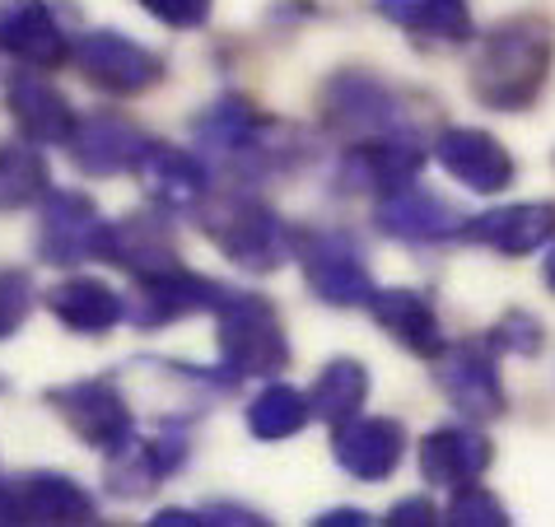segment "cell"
<instances>
[{"label": "cell", "mask_w": 555, "mask_h": 527, "mask_svg": "<svg viewBox=\"0 0 555 527\" xmlns=\"http://www.w3.org/2000/svg\"><path fill=\"white\" fill-rule=\"evenodd\" d=\"M555 66V24L546 14H514L481 34L467 70L472 99L490 113H528Z\"/></svg>", "instance_id": "6da1fadb"}, {"label": "cell", "mask_w": 555, "mask_h": 527, "mask_svg": "<svg viewBox=\"0 0 555 527\" xmlns=\"http://www.w3.org/2000/svg\"><path fill=\"white\" fill-rule=\"evenodd\" d=\"M206 239L234 261V267L267 275L281 271L295 257V229H289L271 206H261L253 196H220L206 206Z\"/></svg>", "instance_id": "7a4b0ae2"}, {"label": "cell", "mask_w": 555, "mask_h": 527, "mask_svg": "<svg viewBox=\"0 0 555 527\" xmlns=\"http://www.w3.org/2000/svg\"><path fill=\"white\" fill-rule=\"evenodd\" d=\"M220 322V360L234 378H271L289 364V336L267 294L229 290V299L215 308Z\"/></svg>", "instance_id": "3957f363"}, {"label": "cell", "mask_w": 555, "mask_h": 527, "mask_svg": "<svg viewBox=\"0 0 555 527\" xmlns=\"http://www.w3.org/2000/svg\"><path fill=\"white\" fill-rule=\"evenodd\" d=\"M196 145L206 154H215L220 164H229L234 173H261V168H275L285 159L281 150V127L271 117H261L248 99L229 94L220 103H210L202 117H196Z\"/></svg>", "instance_id": "277c9868"}, {"label": "cell", "mask_w": 555, "mask_h": 527, "mask_svg": "<svg viewBox=\"0 0 555 527\" xmlns=\"http://www.w3.org/2000/svg\"><path fill=\"white\" fill-rule=\"evenodd\" d=\"M295 261H299L308 290H313V299L332 308L374 304L378 285L364 267V253L341 229H304V234H295Z\"/></svg>", "instance_id": "5b68a950"}, {"label": "cell", "mask_w": 555, "mask_h": 527, "mask_svg": "<svg viewBox=\"0 0 555 527\" xmlns=\"http://www.w3.org/2000/svg\"><path fill=\"white\" fill-rule=\"evenodd\" d=\"M322 121H327V131L346 136V141L411 131L402 94L388 80H378L374 70H336L322 85Z\"/></svg>", "instance_id": "8992f818"}, {"label": "cell", "mask_w": 555, "mask_h": 527, "mask_svg": "<svg viewBox=\"0 0 555 527\" xmlns=\"http://www.w3.org/2000/svg\"><path fill=\"white\" fill-rule=\"evenodd\" d=\"M429 374H435L443 401L476 425L500 421L508 411V393H504L490 340H453V346H443L435 360H429Z\"/></svg>", "instance_id": "52a82bcc"}, {"label": "cell", "mask_w": 555, "mask_h": 527, "mask_svg": "<svg viewBox=\"0 0 555 527\" xmlns=\"http://www.w3.org/2000/svg\"><path fill=\"white\" fill-rule=\"evenodd\" d=\"M52 411L70 425V434L80 444H89L94 453H113V448L135 439V415L127 407V397L117 393V383L107 378H85V383H66L48 393Z\"/></svg>", "instance_id": "ba28073f"}, {"label": "cell", "mask_w": 555, "mask_h": 527, "mask_svg": "<svg viewBox=\"0 0 555 527\" xmlns=\"http://www.w3.org/2000/svg\"><path fill=\"white\" fill-rule=\"evenodd\" d=\"M429 154L435 150H425L415 141V131L369 136V141H354L346 150L341 168H336V182H341V192H354V196H388V192L411 188Z\"/></svg>", "instance_id": "9c48e42d"}, {"label": "cell", "mask_w": 555, "mask_h": 527, "mask_svg": "<svg viewBox=\"0 0 555 527\" xmlns=\"http://www.w3.org/2000/svg\"><path fill=\"white\" fill-rule=\"evenodd\" d=\"M224 281H210V275H196L188 267H173V271H159V275H145L135 281L131 299H127V318L135 322L141 332H159L168 322H182L192 313H215L224 299H229Z\"/></svg>", "instance_id": "30bf717a"}, {"label": "cell", "mask_w": 555, "mask_h": 527, "mask_svg": "<svg viewBox=\"0 0 555 527\" xmlns=\"http://www.w3.org/2000/svg\"><path fill=\"white\" fill-rule=\"evenodd\" d=\"M75 66L94 89L117 99H135L164 80V61L150 48H141V42H131L127 34H117V28L85 34L80 48H75Z\"/></svg>", "instance_id": "8fae6325"}, {"label": "cell", "mask_w": 555, "mask_h": 527, "mask_svg": "<svg viewBox=\"0 0 555 527\" xmlns=\"http://www.w3.org/2000/svg\"><path fill=\"white\" fill-rule=\"evenodd\" d=\"M107 220L85 192H48L38 220V257L52 267H80L89 257H103Z\"/></svg>", "instance_id": "7c38bea8"}, {"label": "cell", "mask_w": 555, "mask_h": 527, "mask_svg": "<svg viewBox=\"0 0 555 527\" xmlns=\"http://www.w3.org/2000/svg\"><path fill=\"white\" fill-rule=\"evenodd\" d=\"M10 514L28 527H80L94 523L99 504L80 480L61 472H24L10 480Z\"/></svg>", "instance_id": "4fadbf2b"}, {"label": "cell", "mask_w": 555, "mask_h": 527, "mask_svg": "<svg viewBox=\"0 0 555 527\" xmlns=\"http://www.w3.org/2000/svg\"><path fill=\"white\" fill-rule=\"evenodd\" d=\"M332 458L354 480H388L406 458V429L392 415H354L336 425Z\"/></svg>", "instance_id": "5bb4252c"}, {"label": "cell", "mask_w": 555, "mask_h": 527, "mask_svg": "<svg viewBox=\"0 0 555 527\" xmlns=\"http://www.w3.org/2000/svg\"><path fill=\"white\" fill-rule=\"evenodd\" d=\"M435 159L449 178H457L462 188L481 192V196H495L514 182V154L500 145V136H490L481 127H449L439 131L435 141Z\"/></svg>", "instance_id": "9a60e30c"}, {"label": "cell", "mask_w": 555, "mask_h": 527, "mask_svg": "<svg viewBox=\"0 0 555 527\" xmlns=\"http://www.w3.org/2000/svg\"><path fill=\"white\" fill-rule=\"evenodd\" d=\"M462 239L490 247L500 257H528L555 243V201H514L486 215H472Z\"/></svg>", "instance_id": "2e32d148"}, {"label": "cell", "mask_w": 555, "mask_h": 527, "mask_svg": "<svg viewBox=\"0 0 555 527\" xmlns=\"http://www.w3.org/2000/svg\"><path fill=\"white\" fill-rule=\"evenodd\" d=\"M131 173L141 178L145 196L164 210H192L210 196V168L196 159L192 150H178L164 141H145Z\"/></svg>", "instance_id": "e0dca14e"}, {"label": "cell", "mask_w": 555, "mask_h": 527, "mask_svg": "<svg viewBox=\"0 0 555 527\" xmlns=\"http://www.w3.org/2000/svg\"><path fill=\"white\" fill-rule=\"evenodd\" d=\"M378 229L388 239H402V243H443L467 229V215H462L449 196L439 192H425V188H402V192H388L378 196V210H374Z\"/></svg>", "instance_id": "ac0fdd59"}, {"label": "cell", "mask_w": 555, "mask_h": 527, "mask_svg": "<svg viewBox=\"0 0 555 527\" xmlns=\"http://www.w3.org/2000/svg\"><path fill=\"white\" fill-rule=\"evenodd\" d=\"M103 261L121 267L131 281H145V275H159V271L182 267L168 220H159V215H145V210L141 215H121V220H107Z\"/></svg>", "instance_id": "d6986e66"}, {"label": "cell", "mask_w": 555, "mask_h": 527, "mask_svg": "<svg viewBox=\"0 0 555 527\" xmlns=\"http://www.w3.org/2000/svg\"><path fill=\"white\" fill-rule=\"evenodd\" d=\"M66 150H70V164L80 168V173L113 178V173L135 168V159H141V150H145V136L121 113H89V117L75 121Z\"/></svg>", "instance_id": "ffe728a7"}, {"label": "cell", "mask_w": 555, "mask_h": 527, "mask_svg": "<svg viewBox=\"0 0 555 527\" xmlns=\"http://www.w3.org/2000/svg\"><path fill=\"white\" fill-rule=\"evenodd\" d=\"M0 52L34 70H52L70 56V42L48 0H0Z\"/></svg>", "instance_id": "44dd1931"}, {"label": "cell", "mask_w": 555, "mask_h": 527, "mask_svg": "<svg viewBox=\"0 0 555 527\" xmlns=\"http://www.w3.org/2000/svg\"><path fill=\"white\" fill-rule=\"evenodd\" d=\"M490 458H495V448L476 429V421L429 429L421 439V476L435 490H462V486H472V480H481Z\"/></svg>", "instance_id": "7402d4cb"}, {"label": "cell", "mask_w": 555, "mask_h": 527, "mask_svg": "<svg viewBox=\"0 0 555 527\" xmlns=\"http://www.w3.org/2000/svg\"><path fill=\"white\" fill-rule=\"evenodd\" d=\"M188 462V444L182 434H164V439H131L107 453V467H103V480H107V494L117 500H145V494L159 490V480L168 472H178Z\"/></svg>", "instance_id": "603a6c76"}, {"label": "cell", "mask_w": 555, "mask_h": 527, "mask_svg": "<svg viewBox=\"0 0 555 527\" xmlns=\"http://www.w3.org/2000/svg\"><path fill=\"white\" fill-rule=\"evenodd\" d=\"M5 107H10L14 127L24 131V141H34V145H66L75 131V107L66 103V94L34 70H20L10 80Z\"/></svg>", "instance_id": "cb8c5ba5"}, {"label": "cell", "mask_w": 555, "mask_h": 527, "mask_svg": "<svg viewBox=\"0 0 555 527\" xmlns=\"http://www.w3.org/2000/svg\"><path fill=\"white\" fill-rule=\"evenodd\" d=\"M369 313H374V322L397 340V346L421 355V360H435V355L449 346L435 304H429L421 290H378L374 304H369Z\"/></svg>", "instance_id": "d4e9b609"}, {"label": "cell", "mask_w": 555, "mask_h": 527, "mask_svg": "<svg viewBox=\"0 0 555 527\" xmlns=\"http://www.w3.org/2000/svg\"><path fill=\"white\" fill-rule=\"evenodd\" d=\"M48 308L61 327H70L75 336H107L127 318V304L121 294L103 281H89V275H75V281H61L48 290Z\"/></svg>", "instance_id": "484cf974"}, {"label": "cell", "mask_w": 555, "mask_h": 527, "mask_svg": "<svg viewBox=\"0 0 555 527\" xmlns=\"http://www.w3.org/2000/svg\"><path fill=\"white\" fill-rule=\"evenodd\" d=\"M374 10L397 28H411L435 42H472L476 24L467 0H374Z\"/></svg>", "instance_id": "4316f807"}, {"label": "cell", "mask_w": 555, "mask_h": 527, "mask_svg": "<svg viewBox=\"0 0 555 527\" xmlns=\"http://www.w3.org/2000/svg\"><path fill=\"white\" fill-rule=\"evenodd\" d=\"M369 401V369L350 355H336V360L322 364V374L308 387V407H313L318 421H327L332 429L354 421Z\"/></svg>", "instance_id": "83f0119b"}, {"label": "cell", "mask_w": 555, "mask_h": 527, "mask_svg": "<svg viewBox=\"0 0 555 527\" xmlns=\"http://www.w3.org/2000/svg\"><path fill=\"white\" fill-rule=\"evenodd\" d=\"M308 421H313L308 393H299V387H289V383H267L248 401V429H253V439H261V444L295 439Z\"/></svg>", "instance_id": "f1b7e54d"}, {"label": "cell", "mask_w": 555, "mask_h": 527, "mask_svg": "<svg viewBox=\"0 0 555 527\" xmlns=\"http://www.w3.org/2000/svg\"><path fill=\"white\" fill-rule=\"evenodd\" d=\"M48 159L28 145H0V210H24L38 196H48Z\"/></svg>", "instance_id": "f546056e"}, {"label": "cell", "mask_w": 555, "mask_h": 527, "mask_svg": "<svg viewBox=\"0 0 555 527\" xmlns=\"http://www.w3.org/2000/svg\"><path fill=\"white\" fill-rule=\"evenodd\" d=\"M486 340H490V350H500V355H522V360H532V355H542V346H546V327L532 313H522V308H508L495 327H490Z\"/></svg>", "instance_id": "4dcf8cb0"}, {"label": "cell", "mask_w": 555, "mask_h": 527, "mask_svg": "<svg viewBox=\"0 0 555 527\" xmlns=\"http://www.w3.org/2000/svg\"><path fill=\"white\" fill-rule=\"evenodd\" d=\"M443 523H453V527H508V514L495 494L472 480V486L453 490L449 509H443Z\"/></svg>", "instance_id": "1f68e13d"}, {"label": "cell", "mask_w": 555, "mask_h": 527, "mask_svg": "<svg viewBox=\"0 0 555 527\" xmlns=\"http://www.w3.org/2000/svg\"><path fill=\"white\" fill-rule=\"evenodd\" d=\"M28 313H34V275L20 267H0V340L20 332Z\"/></svg>", "instance_id": "d6a6232c"}, {"label": "cell", "mask_w": 555, "mask_h": 527, "mask_svg": "<svg viewBox=\"0 0 555 527\" xmlns=\"http://www.w3.org/2000/svg\"><path fill=\"white\" fill-rule=\"evenodd\" d=\"M135 5L164 28H202L210 20L215 0H135Z\"/></svg>", "instance_id": "836d02e7"}, {"label": "cell", "mask_w": 555, "mask_h": 527, "mask_svg": "<svg viewBox=\"0 0 555 527\" xmlns=\"http://www.w3.org/2000/svg\"><path fill=\"white\" fill-rule=\"evenodd\" d=\"M388 523L392 527H429V523H439V509L425 500V494H415V500H397L388 509Z\"/></svg>", "instance_id": "e575fe53"}, {"label": "cell", "mask_w": 555, "mask_h": 527, "mask_svg": "<svg viewBox=\"0 0 555 527\" xmlns=\"http://www.w3.org/2000/svg\"><path fill=\"white\" fill-rule=\"evenodd\" d=\"M202 514H206V523H234V527H243V523H267L261 514H253V509H238V504H206Z\"/></svg>", "instance_id": "d590c367"}, {"label": "cell", "mask_w": 555, "mask_h": 527, "mask_svg": "<svg viewBox=\"0 0 555 527\" xmlns=\"http://www.w3.org/2000/svg\"><path fill=\"white\" fill-rule=\"evenodd\" d=\"M369 514L364 509H327V514H318V527H364Z\"/></svg>", "instance_id": "8d00e7d4"}, {"label": "cell", "mask_w": 555, "mask_h": 527, "mask_svg": "<svg viewBox=\"0 0 555 527\" xmlns=\"http://www.w3.org/2000/svg\"><path fill=\"white\" fill-rule=\"evenodd\" d=\"M150 523L154 527H196V523H206V514H192V509H159Z\"/></svg>", "instance_id": "74e56055"}, {"label": "cell", "mask_w": 555, "mask_h": 527, "mask_svg": "<svg viewBox=\"0 0 555 527\" xmlns=\"http://www.w3.org/2000/svg\"><path fill=\"white\" fill-rule=\"evenodd\" d=\"M0 523H14V514H10V480H0Z\"/></svg>", "instance_id": "f35d334b"}, {"label": "cell", "mask_w": 555, "mask_h": 527, "mask_svg": "<svg viewBox=\"0 0 555 527\" xmlns=\"http://www.w3.org/2000/svg\"><path fill=\"white\" fill-rule=\"evenodd\" d=\"M542 281H546V290L555 294V247L546 253V261H542Z\"/></svg>", "instance_id": "ab89813d"}]
</instances>
